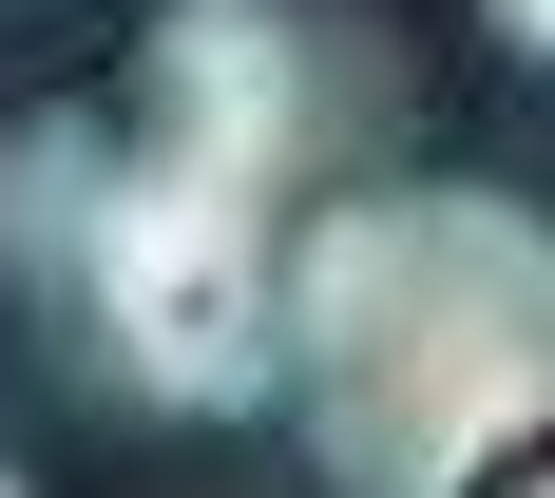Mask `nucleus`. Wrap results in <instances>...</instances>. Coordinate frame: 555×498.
<instances>
[{
	"mask_svg": "<svg viewBox=\"0 0 555 498\" xmlns=\"http://www.w3.org/2000/svg\"><path fill=\"white\" fill-rule=\"evenodd\" d=\"M326 498H555V212L364 173L287 230V365Z\"/></svg>",
	"mask_w": 555,
	"mask_h": 498,
	"instance_id": "1",
	"label": "nucleus"
},
{
	"mask_svg": "<svg viewBox=\"0 0 555 498\" xmlns=\"http://www.w3.org/2000/svg\"><path fill=\"white\" fill-rule=\"evenodd\" d=\"M134 154H172L192 192L307 230L326 192H364L402 135V39L364 0H154L134 39V97H115Z\"/></svg>",
	"mask_w": 555,
	"mask_h": 498,
	"instance_id": "3",
	"label": "nucleus"
},
{
	"mask_svg": "<svg viewBox=\"0 0 555 498\" xmlns=\"http://www.w3.org/2000/svg\"><path fill=\"white\" fill-rule=\"evenodd\" d=\"M0 288L134 422H249L287 365V230L134 154L115 115H0Z\"/></svg>",
	"mask_w": 555,
	"mask_h": 498,
	"instance_id": "2",
	"label": "nucleus"
},
{
	"mask_svg": "<svg viewBox=\"0 0 555 498\" xmlns=\"http://www.w3.org/2000/svg\"><path fill=\"white\" fill-rule=\"evenodd\" d=\"M0 498H20V460H0Z\"/></svg>",
	"mask_w": 555,
	"mask_h": 498,
	"instance_id": "5",
	"label": "nucleus"
},
{
	"mask_svg": "<svg viewBox=\"0 0 555 498\" xmlns=\"http://www.w3.org/2000/svg\"><path fill=\"white\" fill-rule=\"evenodd\" d=\"M479 20H499V58H537V77H555V0H479Z\"/></svg>",
	"mask_w": 555,
	"mask_h": 498,
	"instance_id": "4",
	"label": "nucleus"
}]
</instances>
